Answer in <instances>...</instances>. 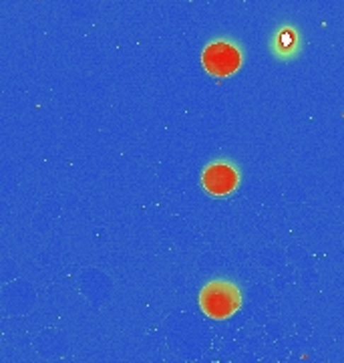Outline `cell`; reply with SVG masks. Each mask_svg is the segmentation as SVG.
Masks as SVG:
<instances>
[{
	"mask_svg": "<svg viewBox=\"0 0 344 363\" xmlns=\"http://www.w3.org/2000/svg\"><path fill=\"white\" fill-rule=\"evenodd\" d=\"M200 307L210 319H228L242 307V295L238 286L228 281H214L200 293Z\"/></svg>",
	"mask_w": 344,
	"mask_h": 363,
	"instance_id": "1",
	"label": "cell"
},
{
	"mask_svg": "<svg viewBox=\"0 0 344 363\" xmlns=\"http://www.w3.org/2000/svg\"><path fill=\"white\" fill-rule=\"evenodd\" d=\"M202 65L212 77H229L242 65V52L228 40H216L202 52Z\"/></svg>",
	"mask_w": 344,
	"mask_h": 363,
	"instance_id": "2",
	"label": "cell"
},
{
	"mask_svg": "<svg viewBox=\"0 0 344 363\" xmlns=\"http://www.w3.org/2000/svg\"><path fill=\"white\" fill-rule=\"evenodd\" d=\"M240 184V174L231 164L226 162H214L204 169L202 174V186L205 192L212 196L231 194Z\"/></svg>",
	"mask_w": 344,
	"mask_h": 363,
	"instance_id": "3",
	"label": "cell"
},
{
	"mask_svg": "<svg viewBox=\"0 0 344 363\" xmlns=\"http://www.w3.org/2000/svg\"><path fill=\"white\" fill-rule=\"evenodd\" d=\"M278 45L282 47V51H294V47H296V35H294V30L290 28H284L278 33Z\"/></svg>",
	"mask_w": 344,
	"mask_h": 363,
	"instance_id": "4",
	"label": "cell"
}]
</instances>
